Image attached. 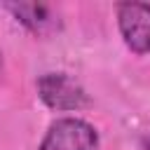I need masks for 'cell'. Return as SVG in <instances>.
I'll return each instance as SVG.
<instances>
[{
	"mask_svg": "<svg viewBox=\"0 0 150 150\" xmlns=\"http://www.w3.org/2000/svg\"><path fill=\"white\" fill-rule=\"evenodd\" d=\"M40 101L56 112H77L89 105V94L68 73H45L38 77Z\"/></svg>",
	"mask_w": 150,
	"mask_h": 150,
	"instance_id": "obj_1",
	"label": "cell"
},
{
	"mask_svg": "<svg viewBox=\"0 0 150 150\" xmlns=\"http://www.w3.org/2000/svg\"><path fill=\"white\" fill-rule=\"evenodd\" d=\"M38 150H98V131L82 117H59L47 127Z\"/></svg>",
	"mask_w": 150,
	"mask_h": 150,
	"instance_id": "obj_2",
	"label": "cell"
},
{
	"mask_svg": "<svg viewBox=\"0 0 150 150\" xmlns=\"http://www.w3.org/2000/svg\"><path fill=\"white\" fill-rule=\"evenodd\" d=\"M115 16L124 45L136 54H150V5L122 2L115 7Z\"/></svg>",
	"mask_w": 150,
	"mask_h": 150,
	"instance_id": "obj_3",
	"label": "cell"
},
{
	"mask_svg": "<svg viewBox=\"0 0 150 150\" xmlns=\"http://www.w3.org/2000/svg\"><path fill=\"white\" fill-rule=\"evenodd\" d=\"M5 9L33 35H49L61 26L59 14L42 2H7Z\"/></svg>",
	"mask_w": 150,
	"mask_h": 150,
	"instance_id": "obj_4",
	"label": "cell"
},
{
	"mask_svg": "<svg viewBox=\"0 0 150 150\" xmlns=\"http://www.w3.org/2000/svg\"><path fill=\"white\" fill-rule=\"evenodd\" d=\"M0 75H2V52H0Z\"/></svg>",
	"mask_w": 150,
	"mask_h": 150,
	"instance_id": "obj_5",
	"label": "cell"
}]
</instances>
